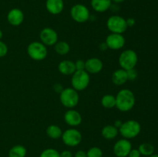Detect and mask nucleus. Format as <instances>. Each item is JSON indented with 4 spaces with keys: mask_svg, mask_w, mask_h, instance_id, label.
<instances>
[{
    "mask_svg": "<svg viewBox=\"0 0 158 157\" xmlns=\"http://www.w3.org/2000/svg\"><path fill=\"white\" fill-rule=\"evenodd\" d=\"M135 102L134 92L128 89H123L117 94L115 106L121 112H128L134 108Z\"/></svg>",
    "mask_w": 158,
    "mask_h": 157,
    "instance_id": "obj_1",
    "label": "nucleus"
},
{
    "mask_svg": "<svg viewBox=\"0 0 158 157\" xmlns=\"http://www.w3.org/2000/svg\"><path fill=\"white\" fill-rule=\"evenodd\" d=\"M119 132L120 135L127 139H134L140 134L141 131V126L139 122L134 119H130L122 123L119 128Z\"/></svg>",
    "mask_w": 158,
    "mask_h": 157,
    "instance_id": "obj_2",
    "label": "nucleus"
},
{
    "mask_svg": "<svg viewBox=\"0 0 158 157\" xmlns=\"http://www.w3.org/2000/svg\"><path fill=\"white\" fill-rule=\"evenodd\" d=\"M60 99L63 106L68 109H73L78 105L80 96L77 90L73 88H66L60 92Z\"/></svg>",
    "mask_w": 158,
    "mask_h": 157,
    "instance_id": "obj_3",
    "label": "nucleus"
},
{
    "mask_svg": "<svg viewBox=\"0 0 158 157\" xmlns=\"http://www.w3.org/2000/svg\"><path fill=\"white\" fill-rule=\"evenodd\" d=\"M119 65L125 70L134 69L138 62L137 52L133 49H126L119 56Z\"/></svg>",
    "mask_w": 158,
    "mask_h": 157,
    "instance_id": "obj_4",
    "label": "nucleus"
},
{
    "mask_svg": "<svg viewBox=\"0 0 158 157\" xmlns=\"http://www.w3.org/2000/svg\"><path fill=\"white\" fill-rule=\"evenodd\" d=\"M90 82L89 74L86 70H77L73 74L71 84L75 90L83 91L87 88Z\"/></svg>",
    "mask_w": 158,
    "mask_h": 157,
    "instance_id": "obj_5",
    "label": "nucleus"
},
{
    "mask_svg": "<svg viewBox=\"0 0 158 157\" xmlns=\"http://www.w3.org/2000/svg\"><path fill=\"white\" fill-rule=\"evenodd\" d=\"M27 53L32 59L42 61L47 56L48 50L46 46L41 42H32L28 46Z\"/></svg>",
    "mask_w": 158,
    "mask_h": 157,
    "instance_id": "obj_6",
    "label": "nucleus"
},
{
    "mask_svg": "<svg viewBox=\"0 0 158 157\" xmlns=\"http://www.w3.org/2000/svg\"><path fill=\"white\" fill-rule=\"evenodd\" d=\"M107 29L112 33L123 34L127 29V20L120 15H112L106 22Z\"/></svg>",
    "mask_w": 158,
    "mask_h": 157,
    "instance_id": "obj_7",
    "label": "nucleus"
},
{
    "mask_svg": "<svg viewBox=\"0 0 158 157\" xmlns=\"http://www.w3.org/2000/svg\"><path fill=\"white\" fill-rule=\"evenodd\" d=\"M70 15L73 19L78 23H84L88 21L90 13L86 6L83 4H76L71 8Z\"/></svg>",
    "mask_w": 158,
    "mask_h": 157,
    "instance_id": "obj_8",
    "label": "nucleus"
},
{
    "mask_svg": "<svg viewBox=\"0 0 158 157\" xmlns=\"http://www.w3.org/2000/svg\"><path fill=\"white\" fill-rule=\"evenodd\" d=\"M62 140L66 146L75 147L82 141L81 132L76 129H69L62 134Z\"/></svg>",
    "mask_w": 158,
    "mask_h": 157,
    "instance_id": "obj_9",
    "label": "nucleus"
},
{
    "mask_svg": "<svg viewBox=\"0 0 158 157\" xmlns=\"http://www.w3.org/2000/svg\"><path fill=\"white\" fill-rule=\"evenodd\" d=\"M132 149L131 143L127 139L118 140L114 146V153L117 157H127Z\"/></svg>",
    "mask_w": 158,
    "mask_h": 157,
    "instance_id": "obj_10",
    "label": "nucleus"
},
{
    "mask_svg": "<svg viewBox=\"0 0 158 157\" xmlns=\"http://www.w3.org/2000/svg\"><path fill=\"white\" fill-rule=\"evenodd\" d=\"M41 42L45 46H54L58 42V35L53 29L49 27L42 29L40 33Z\"/></svg>",
    "mask_w": 158,
    "mask_h": 157,
    "instance_id": "obj_11",
    "label": "nucleus"
},
{
    "mask_svg": "<svg viewBox=\"0 0 158 157\" xmlns=\"http://www.w3.org/2000/svg\"><path fill=\"white\" fill-rule=\"evenodd\" d=\"M105 42L107 45L108 49L112 50H119L124 46L125 38L122 34L111 33L107 35Z\"/></svg>",
    "mask_w": 158,
    "mask_h": 157,
    "instance_id": "obj_12",
    "label": "nucleus"
},
{
    "mask_svg": "<svg viewBox=\"0 0 158 157\" xmlns=\"http://www.w3.org/2000/svg\"><path fill=\"white\" fill-rule=\"evenodd\" d=\"M8 22L13 26H19L23 22L24 20V14L19 9H12L8 12L7 15Z\"/></svg>",
    "mask_w": 158,
    "mask_h": 157,
    "instance_id": "obj_13",
    "label": "nucleus"
},
{
    "mask_svg": "<svg viewBox=\"0 0 158 157\" xmlns=\"http://www.w3.org/2000/svg\"><path fill=\"white\" fill-rule=\"evenodd\" d=\"M103 67V62L98 58H90L85 62V70L89 74L99 73Z\"/></svg>",
    "mask_w": 158,
    "mask_h": 157,
    "instance_id": "obj_14",
    "label": "nucleus"
},
{
    "mask_svg": "<svg viewBox=\"0 0 158 157\" xmlns=\"http://www.w3.org/2000/svg\"><path fill=\"white\" fill-rule=\"evenodd\" d=\"M64 121L69 126H77L81 124L82 116L78 111L69 109L64 114Z\"/></svg>",
    "mask_w": 158,
    "mask_h": 157,
    "instance_id": "obj_15",
    "label": "nucleus"
},
{
    "mask_svg": "<svg viewBox=\"0 0 158 157\" xmlns=\"http://www.w3.org/2000/svg\"><path fill=\"white\" fill-rule=\"evenodd\" d=\"M46 10L52 15H58L63 12L64 9L63 0H46Z\"/></svg>",
    "mask_w": 158,
    "mask_h": 157,
    "instance_id": "obj_16",
    "label": "nucleus"
},
{
    "mask_svg": "<svg viewBox=\"0 0 158 157\" xmlns=\"http://www.w3.org/2000/svg\"><path fill=\"white\" fill-rule=\"evenodd\" d=\"M58 70L61 74L65 75H73L77 71L75 62L71 60H63L58 65Z\"/></svg>",
    "mask_w": 158,
    "mask_h": 157,
    "instance_id": "obj_17",
    "label": "nucleus"
},
{
    "mask_svg": "<svg viewBox=\"0 0 158 157\" xmlns=\"http://www.w3.org/2000/svg\"><path fill=\"white\" fill-rule=\"evenodd\" d=\"M128 81L127 72V70L119 69L114 71L112 75V82L116 86H122Z\"/></svg>",
    "mask_w": 158,
    "mask_h": 157,
    "instance_id": "obj_18",
    "label": "nucleus"
},
{
    "mask_svg": "<svg viewBox=\"0 0 158 157\" xmlns=\"http://www.w3.org/2000/svg\"><path fill=\"white\" fill-rule=\"evenodd\" d=\"M93 9L97 12H104L107 11L112 5L111 0H91Z\"/></svg>",
    "mask_w": 158,
    "mask_h": 157,
    "instance_id": "obj_19",
    "label": "nucleus"
},
{
    "mask_svg": "<svg viewBox=\"0 0 158 157\" xmlns=\"http://www.w3.org/2000/svg\"><path fill=\"white\" fill-rule=\"evenodd\" d=\"M119 133V129L117 127L112 125H107L105 126L102 129L101 135L104 139L108 140L114 139L117 136Z\"/></svg>",
    "mask_w": 158,
    "mask_h": 157,
    "instance_id": "obj_20",
    "label": "nucleus"
},
{
    "mask_svg": "<svg viewBox=\"0 0 158 157\" xmlns=\"http://www.w3.org/2000/svg\"><path fill=\"white\" fill-rule=\"evenodd\" d=\"M26 152L27 150L25 146L22 145H16L9 149L8 155L9 157H26Z\"/></svg>",
    "mask_w": 158,
    "mask_h": 157,
    "instance_id": "obj_21",
    "label": "nucleus"
},
{
    "mask_svg": "<svg viewBox=\"0 0 158 157\" xmlns=\"http://www.w3.org/2000/svg\"><path fill=\"white\" fill-rule=\"evenodd\" d=\"M46 135L52 139H57L62 136V129L56 125H50L46 129Z\"/></svg>",
    "mask_w": 158,
    "mask_h": 157,
    "instance_id": "obj_22",
    "label": "nucleus"
},
{
    "mask_svg": "<svg viewBox=\"0 0 158 157\" xmlns=\"http://www.w3.org/2000/svg\"><path fill=\"white\" fill-rule=\"evenodd\" d=\"M54 49L57 54L60 55H65L69 53V50H70V46L66 42L60 41L56 43Z\"/></svg>",
    "mask_w": 158,
    "mask_h": 157,
    "instance_id": "obj_23",
    "label": "nucleus"
},
{
    "mask_svg": "<svg viewBox=\"0 0 158 157\" xmlns=\"http://www.w3.org/2000/svg\"><path fill=\"white\" fill-rule=\"evenodd\" d=\"M139 152H140V155H145V156H150L154 153V146L151 143H142L139 146L138 148Z\"/></svg>",
    "mask_w": 158,
    "mask_h": 157,
    "instance_id": "obj_24",
    "label": "nucleus"
},
{
    "mask_svg": "<svg viewBox=\"0 0 158 157\" xmlns=\"http://www.w3.org/2000/svg\"><path fill=\"white\" fill-rule=\"evenodd\" d=\"M101 105L106 109H112L116 106V97L113 95L106 94L101 99Z\"/></svg>",
    "mask_w": 158,
    "mask_h": 157,
    "instance_id": "obj_25",
    "label": "nucleus"
},
{
    "mask_svg": "<svg viewBox=\"0 0 158 157\" xmlns=\"http://www.w3.org/2000/svg\"><path fill=\"white\" fill-rule=\"evenodd\" d=\"M40 157H60V152H59L56 149L49 148L44 149L41 152Z\"/></svg>",
    "mask_w": 158,
    "mask_h": 157,
    "instance_id": "obj_26",
    "label": "nucleus"
},
{
    "mask_svg": "<svg viewBox=\"0 0 158 157\" xmlns=\"http://www.w3.org/2000/svg\"><path fill=\"white\" fill-rule=\"evenodd\" d=\"M87 157H103V151L97 146H94L86 152Z\"/></svg>",
    "mask_w": 158,
    "mask_h": 157,
    "instance_id": "obj_27",
    "label": "nucleus"
},
{
    "mask_svg": "<svg viewBox=\"0 0 158 157\" xmlns=\"http://www.w3.org/2000/svg\"><path fill=\"white\" fill-rule=\"evenodd\" d=\"M127 72L128 80H131V81H134L137 78V76H138V73H137V70L135 69L127 70Z\"/></svg>",
    "mask_w": 158,
    "mask_h": 157,
    "instance_id": "obj_28",
    "label": "nucleus"
},
{
    "mask_svg": "<svg viewBox=\"0 0 158 157\" xmlns=\"http://www.w3.org/2000/svg\"><path fill=\"white\" fill-rule=\"evenodd\" d=\"M8 53V46L4 42L0 40V58L4 57Z\"/></svg>",
    "mask_w": 158,
    "mask_h": 157,
    "instance_id": "obj_29",
    "label": "nucleus"
},
{
    "mask_svg": "<svg viewBox=\"0 0 158 157\" xmlns=\"http://www.w3.org/2000/svg\"><path fill=\"white\" fill-rule=\"evenodd\" d=\"M75 66L77 70H85V62L82 59L77 60L75 62Z\"/></svg>",
    "mask_w": 158,
    "mask_h": 157,
    "instance_id": "obj_30",
    "label": "nucleus"
},
{
    "mask_svg": "<svg viewBox=\"0 0 158 157\" xmlns=\"http://www.w3.org/2000/svg\"><path fill=\"white\" fill-rule=\"evenodd\" d=\"M140 152H139L138 149H131V152H129V155L128 156L129 157H140Z\"/></svg>",
    "mask_w": 158,
    "mask_h": 157,
    "instance_id": "obj_31",
    "label": "nucleus"
},
{
    "mask_svg": "<svg viewBox=\"0 0 158 157\" xmlns=\"http://www.w3.org/2000/svg\"><path fill=\"white\" fill-rule=\"evenodd\" d=\"M60 157H73V153L69 150H64L60 152Z\"/></svg>",
    "mask_w": 158,
    "mask_h": 157,
    "instance_id": "obj_32",
    "label": "nucleus"
},
{
    "mask_svg": "<svg viewBox=\"0 0 158 157\" xmlns=\"http://www.w3.org/2000/svg\"><path fill=\"white\" fill-rule=\"evenodd\" d=\"M74 157H87V155H86V152L85 151L79 150L76 152Z\"/></svg>",
    "mask_w": 158,
    "mask_h": 157,
    "instance_id": "obj_33",
    "label": "nucleus"
},
{
    "mask_svg": "<svg viewBox=\"0 0 158 157\" xmlns=\"http://www.w3.org/2000/svg\"><path fill=\"white\" fill-rule=\"evenodd\" d=\"M54 90H55L56 92L60 93V92L63 90V86H62L61 84H60V83H57V84H56L55 86H54Z\"/></svg>",
    "mask_w": 158,
    "mask_h": 157,
    "instance_id": "obj_34",
    "label": "nucleus"
},
{
    "mask_svg": "<svg viewBox=\"0 0 158 157\" xmlns=\"http://www.w3.org/2000/svg\"><path fill=\"white\" fill-rule=\"evenodd\" d=\"M127 20V26H133L135 24V19L134 18H129Z\"/></svg>",
    "mask_w": 158,
    "mask_h": 157,
    "instance_id": "obj_35",
    "label": "nucleus"
},
{
    "mask_svg": "<svg viewBox=\"0 0 158 157\" xmlns=\"http://www.w3.org/2000/svg\"><path fill=\"white\" fill-rule=\"evenodd\" d=\"M107 49H108V46H107V45H106V43L105 42H104L101 43V44L100 45V50L106 51Z\"/></svg>",
    "mask_w": 158,
    "mask_h": 157,
    "instance_id": "obj_36",
    "label": "nucleus"
},
{
    "mask_svg": "<svg viewBox=\"0 0 158 157\" xmlns=\"http://www.w3.org/2000/svg\"><path fill=\"white\" fill-rule=\"evenodd\" d=\"M122 122L120 121V120H117V121H115V123H114V126H115V127H117V129H119V128L120 127V126H121V125H122Z\"/></svg>",
    "mask_w": 158,
    "mask_h": 157,
    "instance_id": "obj_37",
    "label": "nucleus"
},
{
    "mask_svg": "<svg viewBox=\"0 0 158 157\" xmlns=\"http://www.w3.org/2000/svg\"><path fill=\"white\" fill-rule=\"evenodd\" d=\"M111 1L114 2H115V3H117V4H118V3L123 2H124L125 0H111Z\"/></svg>",
    "mask_w": 158,
    "mask_h": 157,
    "instance_id": "obj_38",
    "label": "nucleus"
},
{
    "mask_svg": "<svg viewBox=\"0 0 158 157\" xmlns=\"http://www.w3.org/2000/svg\"><path fill=\"white\" fill-rule=\"evenodd\" d=\"M2 36H3V32H2V31L1 29H0V40L2 39Z\"/></svg>",
    "mask_w": 158,
    "mask_h": 157,
    "instance_id": "obj_39",
    "label": "nucleus"
},
{
    "mask_svg": "<svg viewBox=\"0 0 158 157\" xmlns=\"http://www.w3.org/2000/svg\"><path fill=\"white\" fill-rule=\"evenodd\" d=\"M149 157H158V154H153V155H150Z\"/></svg>",
    "mask_w": 158,
    "mask_h": 157,
    "instance_id": "obj_40",
    "label": "nucleus"
}]
</instances>
